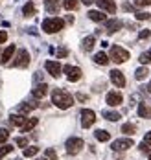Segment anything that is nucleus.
<instances>
[{
	"label": "nucleus",
	"instance_id": "obj_1",
	"mask_svg": "<svg viewBox=\"0 0 151 160\" xmlns=\"http://www.w3.org/2000/svg\"><path fill=\"white\" fill-rule=\"evenodd\" d=\"M52 103L65 111V109H70L74 105V98L70 96L67 90H63V88H53L52 90Z\"/></svg>",
	"mask_w": 151,
	"mask_h": 160
},
{
	"label": "nucleus",
	"instance_id": "obj_2",
	"mask_svg": "<svg viewBox=\"0 0 151 160\" xmlns=\"http://www.w3.org/2000/svg\"><path fill=\"white\" fill-rule=\"evenodd\" d=\"M65 26V20L63 18H57V17H52V18H46L43 22V30L46 33H57L59 30H63Z\"/></svg>",
	"mask_w": 151,
	"mask_h": 160
},
{
	"label": "nucleus",
	"instance_id": "obj_3",
	"mask_svg": "<svg viewBox=\"0 0 151 160\" xmlns=\"http://www.w3.org/2000/svg\"><path fill=\"white\" fill-rule=\"evenodd\" d=\"M109 59L114 61L116 64H122V63H125V61L129 59V52H127L125 48H122V46H118V44H114V46L111 48V55H109Z\"/></svg>",
	"mask_w": 151,
	"mask_h": 160
},
{
	"label": "nucleus",
	"instance_id": "obj_4",
	"mask_svg": "<svg viewBox=\"0 0 151 160\" xmlns=\"http://www.w3.org/2000/svg\"><path fill=\"white\" fill-rule=\"evenodd\" d=\"M85 142L81 138H78V136H72V138H68L67 144H65V149H67L68 155H78L81 149H83Z\"/></svg>",
	"mask_w": 151,
	"mask_h": 160
},
{
	"label": "nucleus",
	"instance_id": "obj_5",
	"mask_svg": "<svg viewBox=\"0 0 151 160\" xmlns=\"http://www.w3.org/2000/svg\"><path fill=\"white\" fill-rule=\"evenodd\" d=\"M11 64H13V66H17V68H26V66L30 64V53H28V50H24V48L18 50Z\"/></svg>",
	"mask_w": 151,
	"mask_h": 160
},
{
	"label": "nucleus",
	"instance_id": "obj_6",
	"mask_svg": "<svg viewBox=\"0 0 151 160\" xmlns=\"http://www.w3.org/2000/svg\"><path fill=\"white\" fill-rule=\"evenodd\" d=\"M79 116H81V127H85V129L92 127L94 122H96V112L90 111V109H83Z\"/></svg>",
	"mask_w": 151,
	"mask_h": 160
},
{
	"label": "nucleus",
	"instance_id": "obj_7",
	"mask_svg": "<svg viewBox=\"0 0 151 160\" xmlns=\"http://www.w3.org/2000/svg\"><path fill=\"white\" fill-rule=\"evenodd\" d=\"M63 72L67 74L68 81H79L81 79V68H78V66L65 64V66H63Z\"/></svg>",
	"mask_w": 151,
	"mask_h": 160
},
{
	"label": "nucleus",
	"instance_id": "obj_8",
	"mask_svg": "<svg viewBox=\"0 0 151 160\" xmlns=\"http://www.w3.org/2000/svg\"><path fill=\"white\" fill-rule=\"evenodd\" d=\"M134 142L131 138H120V140H114L113 144H111V149L113 151H127L129 147H133Z\"/></svg>",
	"mask_w": 151,
	"mask_h": 160
},
{
	"label": "nucleus",
	"instance_id": "obj_9",
	"mask_svg": "<svg viewBox=\"0 0 151 160\" xmlns=\"http://www.w3.org/2000/svg\"><path fill=\"white\" fill-rule=\"evenodd\" d=\"M44 68H46V72L50 74V76H53V78H59L61 76V64L57 63V61H46V64H44Z\"/></svg>",
	"mask_w": 151,
	"mask_h": 160
},
{
	"label": "nucleus",
	"instance_id": "obj_10",
	"mask_svg": "<svg viewBox=\"0 0 151 160\" xmlns=\"http://www.w3.org/2000/svg\"><path fill=\"white\" fill-rule=\"evenodd\" d=\"M98 8L101 11H107V13H116V4L114 0H96Z\"/></svg>",
	"mask_w": 151,
	"mask_h": 160
},
{
	"label": "nucleus",
	"instance_id": "obj_11",
	"mask_svg": "<svg viewBox=\"0 0 151 160\" xmlns=\"http://www.w3.org/2000/svg\"><path fill=\"white\" fill-rule=\"evenodd\" d=\"M111 81L116 85L118 88H123L125 87V78L120 70H111Z\"/></svg>",
	"mask_w": 151,
	"mask_h": 160
},
{
	"label": "nucleus",
	"instance_id": "obj_12",
	"mask_svg": "<svg viewBox=\"0 0 151 160\" xmlns=\"http://www.w3.org/2000/svg\"><path fill=\"white\" fill-rule=\"evenodd\" d=\"M105 101H107V105H111V107H118L122 101H123V98L120 92H109L107 98H105Z\"/></svg>",
	"mask_w": 151,
	"mask_h": 160
},
{
	"label": "nucleus",
	"instance_id": "obj_13",
	"mask_svg": "<svg viewBox=\"0 0 151 160\" xmlns=\"http://www.w3.org/2000/svg\"><path fill=\"white\" fill-rule=\"evenodd\" d=\"M15 52H17L15 44H9L8 48L4 50V53H2V59H0V63H2L4 66H6V64H8L9 61H11V59H13V53H15Z\"/></svg>",
	"mask_w": 151,
	"mask_h": 160
},
{
	"label": "nucleus",
	"instance_id": "obj_14",
	"mask_svg": "<svg viewBox=\"0 0 151 160\" xmlns=\"http://www.w3.org/2000/svg\"><path fill=\"white\" fill-rule=\"evenodd\" d=\"M32 94H33V98H37V99L44 98L48 94V85H46V83H39L33 90H32Z\"/></svg>",
	"mask_w": 151,
	"mask_h": 160
},
{
	"label": "nucleus",
	"instance_id": "obj_15",
	"mask_svg": "<svg viewBox=\"0 0 151 160\" xmlns=\"http://www.w3.org/2000/svg\"><path fill=\"white\" fill-rule=\"evenodd\" d=\"M122 28V22L116 20V18H113V20H105V32L107 33H114L118 32Z\"/></svg>",
	"mask_w": 151,
	"mask_h": 160
},
{
	"label": "nucleus",
	"instance_id": "obj_16",
	"mask_svg": "<svg viewBox=\"0 0 151 160\" xmlns=\"http://www.w3.org/2000/svg\"><path fill=\"white\" fill-rule=\"evenodd\" d=\"M37 123H39V120H37V118H26V122L20 125V131H22V132H30Z\"/></svg>",
	"mask_w": 151,
	"mask_h": 160
},
{
	"label": "nucleus",
	"instance_id": "obj_17",
	"mask_svg": "<svg viewBox=\"0 0 151 160\" xmlns=\"http://www.w3.org/2000/svg\"><path fill=\"white\" fill-rule=\"evenodd\" d=\"M88 18H90V20H94V22H105V20H107V17L103 15V11H96V9H90V11H88Z\"/></svg>",
	"mask_w": 151,
	"mask_h": 160
},
{
	"label": "nucleus",
	"instance_id": "obj_18",
	"mask_svg": "<svg viewBox=\"0 0 151 160\" xmlns=\"http://www.w3.org/2000/svg\"><path fill=\"white\" fill-rule=\"evenodd\" d=\"M138 116L149 120L151 118V107L149 105H146V103H140V105H138Z\"/></svg>",
	"mask_w": 151,
	"mask_h": 160
},
{
	"label": "nucleus",
	"instance_id": "obj_19",
	"mask_svg": "<svg viewBox=\"0 0 151 160\" xmlns=\"http://www.w3.org/2000/svg\"><path fill=\"white\" fill-rule=\"evenodd\" d=\"M44 8L48 13H57L59 11V0H44Z\"/></svg>",
	"mask_w": 151,
	"mask_h": 160
},
{
	"label": "nucleus",
	"instance_id": "obj_20",
	"mask_svg": "<svg viewBox=\"0 0 151 160\" xmlns=\"http://www.w3.org/2000/svg\"><path fill=\"white\" fill-rule=\"evenodd\" d=\"M81 44H83V50H85V52H90V50L94 48V44H96V37H94V35H88V37H85Z\"/></svg>",
	"mask_w": 151,
	"mask_h": 160
},
{
	"label": "nucleus",
	"instance_id": "obj_21",
	"mask_svg": "<svg viewBox=\"0 0 151 160\" xmlns=\"http://www.w3.org/2000/svg\"><path fill=\"white\" fill-rule=\"evenodd\" d=\"M103 114V118L105 120H109V122H118L122 116H120V112H114V111H103L101 112Z\"/></svg>",
	"mask_w": 151,
	"mask_h": 160
},
{
	"label": "nucleus",
	"instance_id": "obj_22",
	"mask_svg": "<svg viewBox=\"0 0 151 160\" xmlns=\"http://www.w3.org/2000/svg\"><path fill=\"white\" fill-rule=\"evenodd\" d=\"M94 63H96V64H101V66H105V64L109 63V55H107V53H103V52L96 53V55H94Z\"/></svg>",
	"mask_w": 151,
	"mask_h": 160
},
{
	"label": "nucleus",
	"instance_id": "obj_23",
	"mask_svg": "<svg viewBox=\"0 0 151 160\" xmlns=\"http://www.w3.org/2000/svg\"><path fill=\"white\" fill-rule=\"evenodd\" d=\"M94 136H96V140H100V142H107V140H111V134H109L107 131H103V129H98V131L94 132Z\"/></svg>",
	"mask_w": 151,
	"mask_h": 160
},
{
	"label": "nucleus",
	"instance_id": "obj_24",
	"mask_svg": "<svg viewBox=\"0 0 151 160\" xmlns=\"http://www.w3.org/2000/svg\"><path fill=\"white\" fill-rule=\"evenodd\" d=\"M148 76H149V70H148V68H146V66H140V68H138V70H136V72H134V78H136V79H138V81L146 79V78H148Z\"/></svg>",
	"mask_w": 151,
	"mask_h": 160
},
{
	"label": "nucleus",
	"instance_id": "obj_25",
	"mask_svg": "<svg viewBox=\"0 0 151 160\" xmlns=\"http://www.w3.org/2000/svg\"><path fill=\"white\" fill-rule=\"evenodd\" d=\"M9 122H11L13 125L20 127V125L26 122V118H24V116H20V114H11V116H9Z\"/></svg>",
	"mask_w": 151,
	"mask_h": 160
},
{
	"label": "nucleus",
	"instance_id": "obj_26",
	"mask_svg": "<svg viewBox=\"0 0 151 160\" xmlns=\"http://www.w3.org/2000/svg\"><path fill=\"white\" fill-rule=\"evenodd\" d=\"M22 15H24V17L35 15V6H33V2H28V4L22 8Z\"/></svg>",
	"mask_w": 151,
	"mask_h": 160
},
{
	"label": "nucleus",
	"instance_id": "obj_27",
	"mask_svg": "<svg viewBox=\"0 0 151 160\" xmlns=\"http://www.w3.org/2000/svg\"><path fill=\"white\" fill-rule=\"evenodd\" d=\"M37 153H39V147H37V145H32V147H26L22 155H24L26 158H30V157H35Z\"/></svg>",
	"mask_w": 151,
	"mask_h": 160
},
{
	"label": "nucleus",
	"instance_id": "obj_28",
	"mask_svg": "<svg viewBox=\"0 0 151 160\" xmlns=\"http://www.w3.org/2000/svg\"><path fill=\"white\" fill-rule=\"evenodd\" d=\"M122 132L123 134H134L136 132V127H134L133 123H123L122 125Z\"/></svg>",
	"mask_w": 151,
	"mask_h": 160
},
{
	"label": "nucleus",
	"instance_id": "obj_29",
	"mask_svg": "<svg viewBox=\"0 0 151 160\" xmlns=\"http://www.w3.org/2000/svg\"><path fill=\"white\" fill-rule=\"evenodd\" d=\"M11 151H13V145H9V144H4L2 147H0V160L4 158L6 155H9Z\"/></svg>",
	"mask_w": 151,
	"mask_h": 160
},
{
	"label": "nucleus",
	"instance_id": "obj_30",
	"mask_svg": "<svg viewBox=\"0 0 151 160\" xmlns=\"http://www.w3.org/2000/svg\"><path fill=\"white\" fill-rule=\"evenodd\" d=\"M63 8L68 9V11L76 9V8H78V0H63Z\"/></svg>",
	"mask_w": 151,
	"mask_h": 160
},
{
	"label": "nucleus",
	"instance_id": "obj_31",
	"mask_svg": "<svg viewBox=\"0 0 151 160\" xmlns=\"http://www.w3.org/2000/svg\"><path fill=\"white\" fill-rule=\"evenodd\" d=\"M35 107H37V103H32V101H28V103L20 105V107H18V111H20V112H30L32 109H35Z\"/></svg>",
	"mask_w": 151,
	"mask_h": 160
},
{
	"label": "nucleus",
	"instance_id": "obj_32",
	"mask_svg": "<svg viewBox=\"0 0 151 160\" xmlns=\"http://www.w3.org/2000/svg\"><path fill=\"white\" fill-rule=\"evenodd\" d=\"M140 63L142 64H151V52H144V53H140Z\"/></svg>",
	"mask_w": 151,
	"mask_h": 160
},
{
	"label": "nucleus",
	"instance_id": "obj_33",
	"mask_svg": "<svg viewBox=\"0 0 151 160\" xmlns=\"http://www.w3.org/2000/svg\"><path fill=\"white\" fill-rule=\"evenodd\" d=\"M8 138H9V131L4 127H0V144H4V142H8Z\"/></svg>",
	"mask_w": 151,
	"mask_h": 160
},
{
	"label": "nucleus",
	"instance_id": "obj_34",
	"mask_svg": "<svg viewBox=\"0 0 151 160\" xmlns=\"http://www.w3.org/2000/svg\"><path fill=\"white\" fill-rule=\"evenodd\" d=\"M134 4L138 8H146V6H151V0H134Z\"/></svg>",
	"mask_w": 151,
	"mask_h": 160
},
{
	"label": "nucleus",
	"instance_id": "obj_35",
	"mask_svg": "<svg viewBox=\"0 0 151 160\" xmlns=\"http://www.w3.org/2000/svg\"><path fill=\"white\" fill-rule=\"evenodd\" d=\"M46 157L52 160H57V155H55V151L53 149H46Z\"/></svg>",
	"mask_w": 151,
	"mask_h": 160
},
{
	"label": "nucleus",
	"instance_id": "obj_36",
	"mask_svg": "<svg viewBox=\"0 0 151 160\" xmlns=\"http://www.w3.org/2000/svg\"><path fill=\"white\" fill-rule=\"evenodd\" d=\"M136 18L138 20H148L149 18V13H136Z\"/></svg>",
	"mask_w": 151,
	"mask_h": 160
},
{
	"label": "nucleus",
	"instance_id": "obj_37",
	"mask_svg": "<svg viewBox=\"0 0 151 160\" xmlns=\"http://www.w3.org/2000/svg\"><path fill=\"white\" fill-rule=\"evenodd\" d=\"M149 35H151V32H149V30H142V32H140V35H138V37H140V39H148Z\"/></svg>",
	"mask_w": 151,
	"mask_h": 160
},
{
	"label": "nucleus",
	"instance_id": "obj_38",
	"mask_svg": "<svg viewBox=\"0 0 151 160\" xmlns=\"http://www.w3.org/2000/svg\"><path fill=\"white\" fill-rule=\"evenodd\" d=\"M17 145L18 147H24V145H28V140L26 138H17Z\"/></svg>",
	"mask_w": 151,
	"mask_h": 160
},
{
	"label": "nucleus",
	"instance_id": "obj_39",
	"mask_svg": "<svg viewBox=\"0 0 151 160\" xmlns=\"http://www.w3.org/2000/svg\"><path fill=\"white\" fill-rule=\"evenodd\" d=\"M68 55V50L67 48H61L59 52H57V57H67Z\"/></svg>",
	"mask_w": 151,
	"mask_h": 160
},
{
	"label": "nucleus",
	"instance_id": "obj_40",
	"mask_svg": "<svg viewBox=\"0 0 151 160\" xmlns=\"http://www.w3.org/2000/svg\"><path fill=\"white\" fill-rule=\"evenodd\" d=\"M140 151H144V153H149V145L146 144V142H142V144H140Z\"/></svg>",
	"mask_w": 151,
	"mask_h": 160
},
{
	"label": "nucleus",
	"instance_id": "obj_41",
	"mask_svg": "<svg viewBox=\"0 0 151 160\" xmlns=\"http://www.w3.org/2000/svg\"><path fill=\"white\" fill-rule=\"evenodd\" d=\"M6 41H8V33L0 32V44H2V42H6Z\"/></svg>",
	"mask_w": 151,
	"mask_h": 160
},
{
	"label": "nucleus",
	"instance_id": "obj_42",
	"mask_svg": "<svg viewBox=\"0 0 151 160\" xmlns=\"http://www.w3.org/2000/svg\"><path fill=\"white\" fill-rule=\"evenodd\" d=\"M144 142H146L148 145H151V131H149V132H146V138H144Z\"/></svg>",
	"mask_w": 151,
	"mask_h": 160
},
{
	"label": "nucleus",
	"instance_id": "obj_43",
	"mask_svg": "<svg viewBox=\"0 0 151 160\" xmlns=\"http://www.w3.org/2000/svg\"><path fill=\"white\" fill-rule=\"evenodd\" d=\"M78 99H79V101H87V96H85V94H81V92H79V94H78Z\"/></svg>",
	"mask_w": 151,
	"mask_h": 160
},
{
	"label": "nucleus",
	"instance_id": "obj_44",
	"mask_svg": "<svg viewBox=\"0 0 151 160\" xmlns=\"http://www.w3.org/2000/svg\"><path fill=\"white\" fill-rule=\"evenodd\" d=\"M81 2H83L85 6H90V4H92V2H94V0H81Z\"/></svg>",
	"mask_w": 151,
	"mask_h": 160
},
{
	"label": "nucleus",
	"instance_id": "obj_45",
	"mask_svg": "<svg viewBox=\"0 0 151 160\" xmlns=\"http://www.w3.org/2000/svg\"><path fill=\"white\" fill-rule=\"evenodd\" d=\"M148 92H151V81L148 83Z\"/></svg>",
	"mask_w": 151,
	"mask_h": 160
},
{
	"label": "nucleus",
	"instance_id": "obj_46",
	"mask_svg": "<svg viewBox=\"0 0 151 160\" xmlns=\"http://www.w3.org/2000/svg\"><path fill=\"white\" fill-rule=\"evenodd\" d=\"M148 157H149V160H151V151H149V153H148Z\"/></svg>",
	"mask_w": 151,
	"mask_h": 160
},
{
	"label": "nucleus",
	"instance_id": "obj_47",
	"mask_svg": "<svg viewBox=\"0 0 151 160\" xmlns=\"http://www.w3.org/2000/svg\"><path fill=\"white\" fill-rule=\"evenodd\" d=\"M37 160H46V158H37Z\"/></svg>",
	"mask_w": 151,
	"mask_h": 160
}]
</instances>
